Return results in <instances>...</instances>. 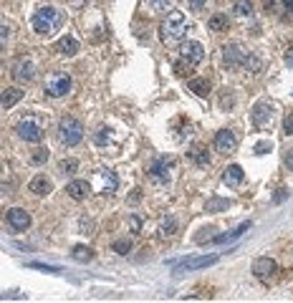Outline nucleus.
I'll use <instances>...</instances> for the list:
<instances>
[{
	"instance_id": "c03bdc74",
	"label": "nucleus",
	"mask_w": 293,
	"mask_h": 303,
	"mask_svg": "<svg viewBox=\"0 0 293 303\" xmlns=\"http://www.w3.org/2000/svg\"><path fill=\"white\" fill-rule=\"evenodd\" d=\"M3 46H5V41H8V35H10V30H8V23H3Z\"/></svg>"
},
{
	"instance_id": "a211bd4d",
	"label": "nucleus",
	"mask_w": 293,
	"mask_h": 303,
	"mask_svg": "<svg viewBox=\"0 0 293 303\" xmlns=\"http://www.w3.org/2000/svg\"><path fill=\"white\" fill-rule=\"evenodd\" d=\"M243 180H245V172H243L240 164H230V167H225V172H223V182H225V184L237 187Z\"/></svg>"
},
{
	"instance_id": "37998d69",
	"label": "nucleus",
	"mask_w": 293,
	"mask_h": 303,
	"mask_svg": "<svg viewBox=\"0 0 293 303\" xmlns=\"http://www.w3.org/2000/svg\"><path fill=\"white\" fill-rule=\"evenodd\" d=\"M286 66H291V68H293V48H288V51H286Z\"/></svg>"
},
{
	"instance_id": "393cba45",
	"label": "nucleus",
	"mask_w": 293,
	"mask_h": 303,
	"mask_svg": "<svg viewBox=\"0 0 293 303\" xmlns=\"http://www.w3.org/2000/svg\"><path fill=\"white\" fill-rule=\"evenodd\" d=\"M71 258L74 260H79V263H88L91 258H94V250L86 248V245H76L74 250H71Z\"/></svg>"
},
{
	"instance_id": "ddd939ff",
	"label": "nucleus",
	"mask_w": 293,
	"mask_h": 303,
	"mask_svg": "<svg viewBox=\"0 0 293 303\" xmlns=\"http://www.w3.org/2000/svg\"><path fill=\"white\" fill-rule=\"evenodd\" d=\"M13 79L18 81V84H28L35 79V66L30 63V61H15L13 63Z\"/></svg>"
},
{
	"instance_id": "7c9ffc66",
	"label": "nucleus",
	"mask_w": 293,
	"mask_h": 303,
	"mask_svg": "<svg viewBox=\"0 0 293 303\" xmlns=\"http://www.w3.org/2000/svg\"><path fill=\"white\" fill-rule=\"evenodd\" d=\"M59 167H61V172H66V175H74V172L79 169V162H76V159H63Z\"/></svg>"
},
{
	"instance_id": "2f4dec72",
	"label": "nucleus",
	"mask_w": 293,
	"mask_h": 303,
	"mask_svg": "<svg viewBox=\"0 0 293 303\" xmlns=\"http://www.w3.org/2000/svg\"><path fill=\"white\" fill-rule=\"evenodd\" d=\"M270 149H273V142H270V139H263V142H258V144L253 147V154H268Z\"/></svg>"
},
{
	"instance_id": "58836bf2",
	"label": "nucleus",
	"mask_w": 293,
	"mask_h": 303,
	"mask_svg": "<svg viewBox=\"0 0 293 303\" xmlns=\"http://www.w3.org/2000/svg\"><path fill=\"white\" fill-rule=\"evenodd\" d=\"M91 228H94V222L84 217V220H81V230H84V235H88V233H91Z\"/></svg>"
},
{
	"instance_id": "bb28decb",
	"label": "nucleus",
	"mask_w": 293,
	"mask_h": 303,
	"mask_svg": "<svg viewBox=\"0 0 293 303\" xmlns=\"http://www.w3.org/2000/svg\"><path fill=\"white\" fill-rule=\"evenodd\" d=\"M233 13L237 18H250L253 15V3L250 0H237L233 5Z\"/></svg>"
},
{
	"instance_id": "c756f323",
	"label": "nucleus",
	"mask_w": 293,
	"mask_h": 303,
	"mask_svg": "<svg viewBox=\"0 0 293 303\" xmlns=\"http://www.w3.org/2000/svg\"><path fill=\"white\" fill-rule=\"evenodd\" d=\"M149 5H152L154 13H164V10H170L172 0H149Z\"/></svg>"
},
{
	"instance_id": "6e6552de",
	"label": "nucleus",
	"mask_w": 293,
	"mask_h": 303,
	"mask_svg": "<svg viewBox=\"0 0 293 303\" xmlns=\"http://www.w3.org/2000/svg\"><path fill=\"white\" fill-rule=\"evenodd\" d=\"M248 59H250V53L245 51L243 43H228L223 48V61H225L228 68H245Z\"/></svg>"
},
{
	"instance_id": "5701e85b",
	"label": "nucleus",
	"mask_w": 293,
	"mask_h": 303,
	"mask_svg": "<svg viewBox=\"0 0 293 303\" xmlns=\"http://www.w3.org/2000/svg\"><path fill=\"white\" fill-rule=\"evenodd\" d=\"M177 233V220L172 215H164L162 220H159V235L162 238H170V235H175Z\"/></svg>"
},
{
	"instance_id": "20e7f679",
	"label": "nucleus",
	"mask_w": 293,
	"mask_h": 303,
	"mask_svg": "<svg viewBox=\"0 0 293 303\" xmlns=\"http://www.w3.org/2000/svg\"><path fill=\"white\" fill-rule=\"evenodd\" d=\"M46 131H48V117H43V114H28L26 119L18 124V137L23 139V142H41L43 137H46Z\"/></svg>"
},
{
	"instance_id": "f257e3e1",
	"label": "nucleus",
	"mask_w": 293,
	"mask_h": 303,
	"mask_svg": "<svg viewBox=\"0 0 293 303\" xmlns=\"http://www.w3.org/2000/svg\"><path fill=\"white\" fill-rule=\"evenodd\" d=\"M190 28H192V26L187 23L185 13L172 10V13L162 21V26H159V38H162V43L172 46V43H179V41L187 35V30H190Z\"/></svg>"
},
{
	"instance_id": "c9c22d12",
	"label": "nucleus",
	"mask_w": 293,
	"mask_h": 303,
	"mask_svg": "<svg viewBox=\"0 0 293 303\" xmlns=\"http://www.w3.org/2000/svg\"><path fill=\"white\" fill-rule=\"evenodd\" d=\"M139 228H142L139 215H132V217H129V230H132V233H139Z\"/></svg>"
},
{
	"instance_id": "2eb2a0df",
	"label": "nucleus",
	"mask_w": 293,
	"mask_h": 303,
	"mask_svg": "<svg viewBox=\"0 0 293 303\" xmlns=\"http://www.w3.org/2000/svg\"><path fill=\"white\" fill-rule=\"evenodd\" d=\"M276 271H278V266H276V260H270V258H258V260L253 263V273H255V278H261V280L273 278Z\"/></svg>"
},
{
	"instance_id": "7ed1b4c3",
	"label": "nucleus",
	"mask_w": 293,
	"mask_h": 303,
	"mask_svg": "<svg viewBox=\"0 0 293 303\" xmlns=\"http://www.w3.org/2000/svg\"><path fill=\"white\" fill-rule=\"evenodd\" d=\"M63 21H66L63 10L48 5V8L35 10V15H33V30L41 33V35H51V33H56V30L63 26Z\"/></svg>"
},
{
	"instance_id": "0eeeda50",
	"label": "nucleus",
	"mask_w": 293,
	"mask_h": 303,
	"mask_svg": "<svg viewBox=\"0 0 293 303\" xmlns=\"http://www.w3.org/2000/svg\"><path fill=\"white\" fill-rule=\"evenodd\" d=\"M273 121H276V106L270 101H258L253 106V124H255V129L270 131L273 129Z\"/></svg>"
},
{
	"instance_id": "a18cd8bd",
	"label": "nucleus",
	"mask_w": 293,
	"mask_h": 303,
	"mask_svg": "<svg viewBox=\"0 0 293 303\" xmlns=\"http://www.w3.org/2000/svg\"><path fill=\"white\" fill-rule=\"evenodd\" d=\"M273 8H276V3H273V0H265V10H268V13H270V10H273Z\"/></svg>"
},
{
	"instance_id": "1a4fd4ad",
	"label": "nucleus",
	"mask_w": 293,
	"mask_h": 303,
	"mask_svg": "<svg viewBox=\"0 0 293 303\" xmlns=\"http://www.w3.org/2000/svg\"><path fill=\"white\" fill-rule=\"evenodd\" d=\"M172 169H175V159H172V157H157V159L149 164L146 175L154 182H167L170 175H172Z\"/></svg>"
},
{
	"instance_id": "f704fd0d",
	"label": "nucleus",
	"mask_w": 293,
	"mask_h": 303,
	"mask_svg": "<svg viewBox=\"0 0 293 303\" xmlns=\"http://www.w3.org/2000/svg\"><path fill=\"white\" fill-rule=\"evenodd\" d=\"M283 131L293 137V111H288V114H286V119H283Z\"/></svg>"
},
{
	"instance_id": "473e14b6",
	"label": "nucleus",
	"mask_w": 293,
	"mask_h": 303,
	"mask_svg": "<svg viewBox=\"0 0 293 303\" xmlns=\"http://www.w3.org/2000/svg\"><path fill=\"white\" fill-rule=\"evenodd\" d=\"M46 159H48V149H35V154L30 157V162H33V164H43Z\"/></svg>"
},
{
	"instance_id": "ea45409f",
	"label": "nucleus",
	"mask_w": 293,
	"mask_h": 303,
	"mask_svg": "<svg viewBox=\"0 0 293 303\" xmlns=\"http://www.w3.org/2000/svg\"><path fill=\"white\" fill-rule=\"evenodd\" d=\"M187 3H190V8H192V10H200V8H205L207 0H187Z\"/></svg>"
},
{
	"instance_id": "6ab92c4d",
	"label": "nucleus",
	"mask_w": 293,
	"mask_h": 303,
	"mask_svg": "<svg viewBox=\"0 0 293 303\" xmlns=\"http://www.w3.org/2000/svg\"><path fill=\"white\" fill-rule=\"evenodd\" d=\"M21 99H23V91L15 89V86H10V89H3V99H0V104H3V109L8 111V109H13Z\"/></svg>"
},
{
	"instance_id": "79ce46f5",
	"label": "nucleus",
	"mask_w": 293,
	"mask_h": 303,
	"mask_svg": "<svg viewBox=\"0 0 293 303\" xmlns=\"http://www.w3.org/2000/svg\"><path fill=\"white\" fill-rule=\"evenodd\" d=\"M139 200H142V192H139V190H134V195H132L126 202H132V205H134V202H139Z\"/></svg>"
},
{
	"instance_id": "c85d7f7f",
	"label": "nucleus",
	"mask_w": 293,
	"mask_h": 303,
	"mask_svg": "<svg viewBox=\"0 0 293 303\" xmlns=\"http://www.w3.org/2000/svg\"><path fill=\"white\" fill-rule=\"evenodd\" d=\"M129 250H132V240H129V238H119V240H114V253H119V255H129Z\"/></svg>"
},
{
	"instance_id": "412c9836",
	"label": "nucleus",
	"mask_w": 293,
	"mask_h": 303,
	"mask_svg": "<svg viewBox=\"0 0 293 303\" xmlns=\"http://www.w3.org/2000/svg\"><path fill=\"white\" fill-rule=\"evenodd\" d=\"M51 190H53V184L46 175H38V177L30 180V192H35V195H48Z\"/></svg>"
},
{
	"instance_id": "72a5a7b5",
	"label": "nucleus",
	"mask_w": 293,
	"mask_h": 303,
	"mask_svg": "<svg viewBox=\"0 0 293 303\" xmlns=\"http://www.w3.org/2000/svg\"><path fill=\"white\" fill-rule=\"evenodd\" d=\"M233 104H235L233 93H230V91H223V99H220V106H223V109H230Z\"/></svg>"
},
{
	"instance_id": "e433bc0d",
	"label": "nucleus",
	"mask_w": 293,
	"mask_h": 303,
	"mask_svg": "<svg viewBox=\"0 0 293 303\" xmlns=\"http://www.w3.org/2000/svg\"><path fill=\"white\" fill-rule=\"evenodd\" d=\"M30 268H38V271H48V273H59L56 266H46V263H30Z\"/></svg>"
},
{
	"instance_id": "f3484780",
	"label": "nucleus",
	"mask_w": 293,
	"mask_h": 303,
	"mask_svg": "<svg viewBox=\"0 0 293 303\" xmlns=\"http://www.w3.org/2000/svg\"><path fill=\"white\" fill-rule=\"evenodd\" d=\"M56 51L61 56H76L79 53V41L74 35H63V38L56 41Z\"/></svg>"
},
{
	"instance_id": "dca6fc26",
	"label": "nucleus",
	"mask_w": 293,
	"mask_h": 303,
	"mask_svg": "<svg viewBox=\"0 0 293 303\" xmlns=\"http://www.w3.org/2000/svg\"><path fill=\"white\" fill-rule=\"evenodd\" d=\"M66 192H68V197H74V200H86L88 192H91V184H88L86 180H74V182H68Z\"/></svg>"
},
{
	"instance_id": "f03ea898",
	"label": "nucleus",
	"mask_w": 293,
	"mask_h": 303,
	"mask_svg": "<svg viewBox=\"0 0 293 303\" xmlns=\"http://www.w3.org/2000/svg\"><path fill=\"white\" fill-rule=\"evenodd\" d=\"M203 59H205L203 43H197V41H185V43L179 46V59L175 61V73L177 76H185L187 71H192Z\"/></svg>"
},
{
	"instance_id": "a878e982",
	"label": "nucleus",
	"mask_w": 293,
	"mask_h": 303,
	"mask_svg": "<svg viewBox=\"0 0 293 303\" xmlns=\"http://www.w3.org/2000/svg\"><path fill=\"white\" fill-rule=\"evenodd\" d=\"M228 207H230V200H225V197H210L205 205L207 212H223V210H228Z\"/></svg>"
},
{
	"instance_id": "9b49d317",
	"label": "nucleus",
	"mask_w": 293,
	"mask_h": 303,
	"mask_svg": "<svg viewBox=\"0 0 293 303\" xmlns=\"http://www.w3.org/2000/svg\"><path fill=\"white\" fill-rule=\"evenodd\" d=\"M212 263H217V255H203V258H187V260H182V263H175V273L185 271H200V268H207V266H212Z\"/></svg>"
},
{
	"instance_id": "a19ab883",
	"label": "nucleus",
	"mask_w": 293,
	"mask_h": 303,
	"mask_svg": "<svg viewBox=\"0 0 293 303\" xmlns=\"http://www.w3.org/2000/svg\"><path fill=\"white\" fill-rule=\"evenodd\" d=\"M283 162H286V167H288V169L293 172V149L286 152V159H283Z\"/></svg>"
},
{
	"instance_id": "9d476101",
	"label": "nucleus",
	"mask_w": 293,
	"mask_h": 303,
	"mask_svg": "<svg viewBox=\"0 0 293 303\" xmlns=\"http://www.w3.org/2000/svg\"><path fill=\"white\" fill-rule=\"evenodd\" d=\"M94 184H96V192H101V195H112V192H117L119 180H117V175H114L112 169L101 167V169L94 172Z\"/></svg>"
},
{
	"instance_id": "39448f33",
	"label": "nucleus",
	"mask_w": 293,
	"mask_h": 303,
	"mask_svg": "<svg viewBox=\"0 0 293 303\" xmlns=\"http://www.w3.org/2000/svg\"><path fill=\"white\" fill-rule=\"evenodd\" d=\"M59 137L63 144L76 147V144L84 139V124L76 119V117H63L59 124Z\"/></svg>"
},
{
	"instance_id": "4c0bfd02",
	"label": "nucleus",
	"mask_w": 293,
	"mask_h": 303,
	"mask_svg": "<svg viewBox=\"0 0 293 303\" xmlns=\"http://www.w3.org/2000/svg\"><path fill=\"white\" fill-rule=\"evenodd\" d=\"M286 197H288V190H286V187H281V190H278V192H276V197H273V202H276V205H278V202H283V200H286Z\"/></svg>"
},
{
	"instance_id": "b1692460",
	"label": "nucleus",
	"mask_w": 293,
	"mask_h": 303,
	"mask_svg": "<svg viewBox=\"0 0 293 303\" xmlns=\"http://www.w3.org/2000/svg\"><path fill=\"white\" fill-rule=\"evenodd\" d=\"M190 91L197 93V96H207V93L212 91V86H210L207 79H192V81H190Z\"/></svg>"
},
{
	"instance_id": "aec40b11",
	"label": "nucleus",
	"mask_w": 293,
	"mask_h": 303,
	"mask_svg": "<svg viewBox=\"0 0 293 303\" xmlns=\"http://www.w3.org/2000/svg\"><path fill=\"white\" fill-rule=\"evenodd\" d=\"M245 230H250V222H243L240 228H235V230H230V233H225V235H217V238H212V245H225V242H233V240H237Z\"/></svg>"
},
{
	"instance_id": "423d86ee",
	"label": "nucleus",
	"mask_w": 293,
	"mask_h": 303,
	"mask_svg": "<svg viewBox=\"0 0 293 303\" xmlns=\"http://www.w3.org/2000/svg\"><path fill=\"white\" fill-rule=\"evenodd\" d=\"M46 93L48 96H53V99H61V96H66L71 86H74V81H71V76L68 73H63V71H48L46 73Z\"/></svg>"
},
{
	"instance_id": "cd10ccee",
	"label": "nucleus",
	"mask_w": 293,
	"mask_h": 303,
	"mask_svg": "<svg viewBox=\"0 0 293 303\" xmlns=\"http://www.w3.org/2000/svg\"><path fill=\"white\" fill-rule=\"evenodd\" d=\"M228 15H223V13H217V15H212L210 21H207V28L210 30H225L228 28Z\"/></svg>"
},
{
	"instance_id": "4468645a",
	"label": "nucleus",
	"mask_w": 293,
	"mask_h": 303,
	"mask_svg": "<svg viewBox=\"0 0 293 303\" xmlns=\"http://www.w3.org/2000/svg\"><path fill=\"white\" fill-rule=\"evenodd\" d=\"M235 147H237V139H235V134L230 129L217 131V137H215V149L220 152V154H230V152H235Z\"/></svg>"
},
{
	"instance_id": "49530a36",
	"label": "nucleus",
	"mask_w": 293,
	"mask_h": 303,
	"mask_svg": "<svg viewBox=\"0 0 293 303\" xmlns=\"http://www.w3.org/2000/svg\"><path fill=\"white\" fill-rule=\"evenodd\" d=\"M283 5H286V10H291L293 13V0H283Z\"/></svg>"
},
{
	"instance_id": "f8f14e48",
	"label": "nucleus",
	"mask_w": 293,
	"mask_h": 303,
	"mask_svg": "<svg viewBox=\"0 0 293 303\" xmlns=\"http://www.w3.org/2000/svg\"><path fill=\"white\" fill-rule=\"evenodd\" d=\"M5 220H8V225H10L15 233H23V230H28L30 228V215L23 210V207H13V210H8Z\"/></svg>"
},
{
	"instance_id": "4be33fe9",
	"label": "nucleus",
	"mask_w": 293,
	"mask_h": 303,
	"mask_svg": "<svg viewBox=\"0 0 293 303\" xmlns=\"http://www.w3.org/2000/svg\"><path fill=\"white\" fill-rule=\"evenodd\" d=\"M187 159L195 162L197 167H207V164H210V152H207L205 147H192V149L187 152Z\"/></svg>"
}]
</instances>
